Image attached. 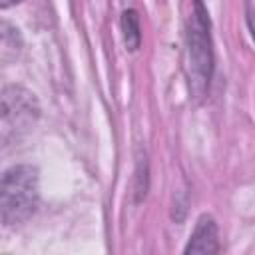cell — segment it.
<instances>
[{
  "mask_svg": "<svg viewBox=\"0 0 255 255\" xmlns=\"http://www.w3.org/2000/svg\"><path fill=\"white\" fill-rule=\"evenodd\" d=\"M187 82L189 94L195 100H203L213 72V48H211V34H209V18L203 4H193V12L187 20Z\"/></svg>",
  "mask_w": 255,
  "mask_h": 255,
  "instance_id": "cell-1",
  "label": "cell"
},
{
  "mask_svg": "<svg viewBox=\"0 0 255 255\" xmlns=\"http://www.w3.org/2000/svg\"><path fill=\"white\" fill-rule=\"evenodd\" d=\"M38 171L32 165H14L2 175L0 209L4 225L24 223L38 207Z\"/></svg>",
  "mask_w": 255,
  "mask_h": 255,
  "instance_id": "cell-2",
  "label": "cell"
},
{
  "mask_svg": "<svg viewBox=\"0 0 255 255\" xmlns=\"http://www.w3.org/2000/svg\"><path fill=\"white\" fill-rule=\"evenodd\" d=\"M38 118V104L34 96L18 86L2 90V141L8 145L26 133Z\"/></svg>",
  "mask_w": 255,
  "mask_h": 255,
  "instance_id": "cell-3",
  "label": "cell"
},
{
  "mask_svg": "<svg viewBox=\"0 0 255 255\" xmlns=\"http://www.w3.org/2000/svg\"><path fill=\"white\" fill-rule=\"evenodd\" d=\"M183 255H219V235L213 217H199Z\"/></svg>",
  "mask_w": 255,
  "mask_h": 255,
  "instance_id": "cell-4",
  "label": "cell"
},
{
  "mask_svg": "<svg viewBox=\"0 0 255 255\" xmlns=\"http://www.w3.org/2000/svg\"><path fill=\"white\" fill-rule=\"evenodd\" d=\"M122 30H124V40L129 50H137L141 34H139V20L135 10H126L122 14Z\"/></svg>",
  "mask_w": 255,
  "mask_h": 255,
  "instance_id": "cell-5",
  "label": "cell"
},
{
  "mask_svg": "<svg viewBox=\"0 0 255 255\" xmlns=\"http://www.w3.org/2000/svg\"><path fill=\"white\" fill-rule=\"evenodd\" d=\"M247 10H249V16H247V20H249V28H251V34H253V38H255V12H253L251 6H247Z\"/></svg>",
  "mask_w": 255,
  "mask_h": 255,
  "instance_id": "cell-6",
  "label": "cell"
}]
</instances>
